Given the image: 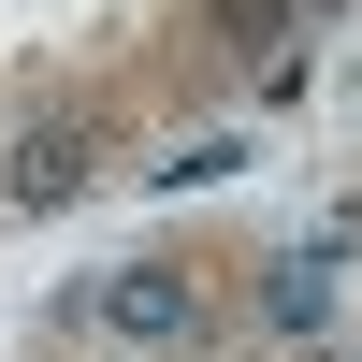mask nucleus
Masks as SVG:
<instances>
[{
	"instance_id": "7ed1b4c3",
	"label": "nucleus",
	"mask_w": 362,
	"mask_h": 362,
	"mask_svg": "<svg viewBox=\"0 0 362 362\" xmlns=\"http://www.w3.org/2000/svg\"><path fill=\"white\" fill-rule=\"evenodd\" d=\"M261 305H276V334H305V319L334 305V247H290L276 276H261Z\"/></svg>"
},
{
	"instance_id": "f03ea898",
	"label": "nucleus",
	"mask_w": 362,
	"mask_h": 362,
	"mask_svg": "<svg viewBox=\"0 0 362 362\" xmlns=\"http://www.w3.org/2000/svg\"><path fill=\"white\" fill-rule=\"evenodd\" d=\"M87 189H102V131H87V116H29L15 160H0V203H15V218H58V203H87Z\"/></svg>"
},
{
	"instance_id": "39448f33",
	"label": "nucleus",
	"mask_w": 362,
	"mask_h": 362,
	"mask_svg": "<svg viewBox=\"0 0 362 362\" xmlns=\"http://www.w3.org/2000/svg\"><path fill=\"white\" fill-rule=\"evenodd\" d=\"M290 362H334V348H290Z\"/></svg>"
},
{
	"instance_id": "20e7f679",
	"label": "nucleus",
	"mask_w": 362,
	"mask_h": 362,
	"mask_svg": "<svg viewBox=\"0 0 362 362\" xmlns=\"http://www.w3.org/2000/svg\"><path fill=\"white\" fill-rule=\"evenodd\" d=\"M290 15H334V0H290Z\"/></svg>"
},
{
	"instance_id": "f257e3e1",
	"label": "nucleus",
	"mask_w": 362,
	"mask_h": 362,
	"mask_svg": "<svg viewBox=\"0 0 362 362\" xmlns=\"http://www.w3.org/2000/svg\"><path fill=\"white\" fill-rule=\"evenodd\" d=\"M203 319V276L189 261H116L102 290H87V334H116V348H174Z\"/></svg>"
}]
</instances>
